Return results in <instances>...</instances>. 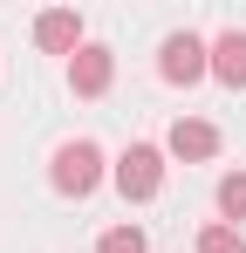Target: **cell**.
<instances>
[{
    "mask_svg": "<svg viewBox=\"0 0 246 253\" xmlns=\"http://www.w3.org/2000/svg\"><path fill=\"white\" fill-rule=\"evenodd\" d=\"M199 253H246V233L226 226V219H212V226L199 233Z\"/></svg>",
    "mask_w": 246,
    "mask_h": 253,
    "instance_id": "9c48e42d",
    "label": "cell"
},
{
    "mask_svg": "<svg viewBox=\"0 0 246 253\" xmlns=\"http://www.w3.org/2000/svg\"><path fill=\"white\" fill-rule=\"evenodd\" d=\"M110 178H117V192L130 199V206H144V199H158V192H164V151H158V144H130Z\"/></svg>",
    "mask_w": 246,
    "mask_h": 253,
    "instance_id": "7a4b0ae2",
    "label": "cell"
},
{
    "mask_svg": "<svg viewBox=\"0 0 246 253\" xmlns=\"http://www.w3.org/2000/svg\"><path fill=\"white\" fill-rule=\"evenodd\" d=\"M212 76L226 89H246V35L240 28H226V35L212 42Z\"/></svg>",
    "mask_w": 246,
    "mask_h": 253,
    "instance_id": "52a82bcc",
    "label": "cell"
},
{
    "mask_svg": "<svg viewBox=\"0 0 246 253\" xmlns=\"http://www.w3.org/2000/svg\"><path fill=\"white\" fill-rule=\"evenodd\" d=\"M110 83H117V55L103 42H82L76 55H69V89H76V96H103Z\"/></svg>",
    "mask_w": 246,
    "mask_h": 253,
    "instance_id": "277c9868",
    "label": "cell"
},
{
    "mask_svg": "<svg viewBox=\"0 0 246 253\" xmlns=\"http://www.w3.org/2000/svg\"><path fill=\"white\" fill-rule=\"evenodd\" d=\"M219 219H226V226L246 219V171H226V178H219Z\"/></svg>",
    "mask_w": 246,
    "mask_h": 253,
    "instance_id": "ba28073f",
    "label": "cell"
},
{
    "mask_svg": "<svg viewBox=\"0 0 246 253\" xmlns=\"http://www.w3.org/2000/svg\"><path fill=\"white\" fill-rule=\"evenodd\" d=\"M35 42L48 48V55H76L82 48V21L69 14V7H48V14L35 21Z\"/></svg>",
    "mask_w": 246,
    "mask_h": 253,
    "instance_id": "8992f818",
    "label": "cell"
},
{
    "mask_svg": "<svg viewBox=\"0 0 246 253\" xmlns=\"http://www.w3.org/2000/svg\"><path fill=\"white\" fill-rule=\"evenodd\" d=\"M96 253H144V233H137V226H110V233L96 240Z\"/></svg>",
    "mask_w": 246,
    "mask_h": 253,
    "instance_id": "30bf717a",
    "label": "cell"
},
{
    "mask_svg": "<svg viewBox=\"0 0 246 253\" xmlns=\"http://www.w3.org/2000/svg\"><path fill=\"white\" fill-rule=\"evenodd\" d=\"M164 151L185 158V165H205V158H219V130L205 124V117H178L171 137H164Z\"/></svg>",
    "mask_w": 246,
    "mask_h": 253,
    "instance_id": "5b68a950",
    "label": "cell"
},
{
    "mask_svg": "<svg viewBox=\"0 0 246 253\" xmlns=\"http://www.w3.org/2000/svg\"><path fill=\"white\" fill-rule=\"evenodd\" d=\"M48 185H55L62 199H89V192L103 185V151H96L89 137H69V144L55 151V165H48Z\"/></svg>",
    "mask_w": 246,
    "mask_h": 253,
    "instance_id": "6da1fadb",
    "label": "cell"
},
{
    "mask_svg": "<svg viewBox=\"0 0 246 253\" xmlns=\"http://www.w3.org/2000/svg\"><path fill=\"white\" fill-rule=\"evenodd\" d=\"M205 69H212V48H205L199 35H171L164 55H158V76H164V83H178V89H192Z\"/></svg>",
    "mask_w": 246,
    "mask_h": 253,
    "instance_id": "3957f363",
    "label": "cell"
}]
</instances>
